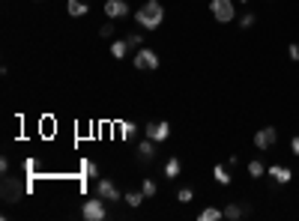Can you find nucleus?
I'll use <instances>...</instances> for the list:
<instances>
[{
    "mask_svg": "<svg viewBox=\"0 0 299 221\" xmlns=\"http://www.w3.org/2000/svg\"><path fill=\"white\" fill-rule=\"evenodd\" d=\"M135 21H138V27H144V30H158L162 21H165V6L158 0H147L141 9L135 12Z\"/></svg>",
    "mask_w": 299,
    "mask_h": 221,
    "instance_id": "f257e3e1",
    "label": "nucleus"
},
{
    "mask_svg": "<svg viewBox=\"0 0 299 221\" xmlns=\"http://www.w3.org/2000/svg\"><path fill=\"white\" fill-rule=\"evenodd\" d=\"M81 215L87 221H102V218H108V209H105V197H93V200H87V204L81 206Z\"/></svg>",
    "mask_w": 299,
    "mask_h": 221,
    "instance_id": "f03ea898",
    "label": "nucleus"
},
{
    "mask_svg": "<svg viewBox=\"0 0 299 221\" xmlns=\"http://www.w3.org/2000/svg\"><path fill=\"white\" fill-rule=\"evenodd\" d=\"M210 12H212V18H215V21H222V24L233 21V15H236L233 0H210Z\"/></svg>",
    "mask_w": 299,
    "mask_h": 221,
    "instance_id": "7ed1b4c3",
    "label": "nucleus"
},
{
    "mask_svg": "<svg viewBox=\"0 0 299 221\" xmlns=\"http://www.w3.org/2000/svg\"><path fill=\"white\" fill-rule=\"evenodd\" d=\"M275 140H278V129H275V126H264V129L254 132V147H257V150H272Z\"/></svg>",
    "mask_w": 299,
    "mask_h": 221,
    "instance_id": "20e7f679",
    "label": "nucleus"
},
{
    "mask_svg": "<svg viewBox=\"0 0 299 221\" xmlns=\"http://www.w3.org/2000/svg\"><path fill=\"white\" fill-rule=\"evenodd\" d=\"M132 63H135V69H158V54L153 48H138Z\"/></svg>",
    "mask_w": 299,
    "mask_h": 221,
    "instance_id": "39448f33",
    "label": "nucleus"
},
{
    "mask_svg": "<svg viewBox=\"0 0 299 221\" xmlns=\"http://www.w3.org/2000/svg\"><path fill=\"white\" fill-rule=\"evenodd\" d=\"M144 135L150 137V140H156V144H162V140H168V135H171V123H147L144 126Z\"/></svg>",
    "mask_w": 299,
    "mask_h": 221,
    "instance_id": "423d86ee",
    "label": "nucleus"
},
{
    "mask_svg": "<svg viewBox=\"0 0 299 221\" xmlns=\"http://www.w3.org/2000/svg\"><path fill=\"white\" fill-rule=\"evenodd\" d=\"M96 194H99V197H105V200H114V204H117V200H123L120 188L114 186L111 179H99V183H96Z\"/></svg>",
    "mask_w": 299,
    "mask_h": 221,
    "instance_id": "0eeeda50",
    "label": "nucleus"
},
{
    "mask_svg": "<svg viewBox=\"0 0 299 221\" xmlns=\"http://www.w3.org/2000/svg\"><path fill=\"white\" fill-rule=\"evenodd\" d=\"M266 173H269L275 183H282V186H287V183L293 179V170L287 168V165H272V168H266Z\"/></svg>",
    "mask_w": 299,
    "mask_h": 221,
    "instance_id": "6e6552de",
    "label": "nucleus"
},
{
    "mask_svg": "<svg viewBox=\"0 0 299 221\" xmlns=\"http://www.w3.org/2000/svg\"><path fill=\"white\" fill-rule=\"evenodd\" d=\"M105 15L108 18H126L129 15V3H126V0H108L105 3Z\"/></svg>",
    "mask_w": 299,
    "mask_h": 221,
    "instance_id": "1a4fd4ad",
    "label": "nucleus"
},
{
    "mask_svg": "<svg viewBox=\"0 0 299 221\" xmlns=\"http://www.w3.org/2000/svg\"><path fill=\"white\" fill-rule=\"evenodd\" d=\"M129 48H132L129 39H111V57L114 60H123L126 54H129Z\"/></svg>",
    "mask_w": 299,
    "mask_h": 221,
    "instance_id": "9d476101",
    "label": "nucleus"
},
{
    "mask_svg": "<svg viewBox=\"0 0 299 221\" xmlns=\"http://www.w3.org/2000/svg\"><path fill=\"white\" fill-rule=\"evenodd\" d=\"M183 173V162L176 158V155H171L168 162H165V179H176Z\"/></svg>",
    "mask_w": 299,
    "mask_h": 221,
    "instance_id": "9b49d317",
    "label": "nucleus"
},
{
    "mask_svg": "<svg viewBox=\"0 0 299 221\" xmlns=\"http://www.w3.org/2000/svg\"><path fill=\"white\" fill-rule=\"evenodd\" d=\"M66 12H69L72 18H81L90 12V6L84 3V0H66Z\"/></svg>",
    "mask_w": 299,
    "mask_h": 221,
    "instance_id": "f8f14e48",
    "label": "nucleus"
},
{
    "mask_svg": "<svg viewBox=\"0 0 299 221\" xmlns=\"http://www.w3.org/2000/svg\"><path fill=\"white\" fill-rule=\"evenodd\" d=\"M153 155H156V140H150V137L141 140V144H138V158H141V162H150Z\"/></svg>",
    "mask_w": 299,
    "mask_h": 221,
    "instance_id": "ddd939ff",
    "label": "nucleus"
},
{
    "mask_svg": "<svg viewBox=\"0 0 299 221\" xmlns=\"http://www.w3.org/2000/svg\"><path fill=\"white\" fill-rule=\"evenodd\" d=\"M212 176H215V183H218V186H230V179H233V176H230V170L225 168V165H215V168H212Z\"/></svg>",
    "mask_w": 299,
    "mask_h": 221,
    "instance_id": "4468645a",
    "label": "nucleus"
},
{
    "mask_svg": "<svg viewBox=\"0 0 299 221\" xmlns=\"http://www.w3.org/2000/svg\"><path fill=\"white\" fill-rule=\"evenodd\" d=\"M197 218H201V221H222V218H225V209H215V206H207V209H204V212H201Z\"/></svg>",
    "mask_w": 299,
    "mask_h": 221,
    "instance_id": "2eb2a0df",
    "label": "nucleus"
},
{
    "mask_svg": "<svg viewBox=\"0 0 299 221\" xmlns=\"http://www.w3.org/2000/svg\"><path fill=\"white\" fill-rule=\"evenodd\" d=\"M243 215H246V209H243V206H236V204H228V206H225V218L236 221V218H243Z\"/></svg>",
    "mask_w": 299,
    "mask_h": 221,
    "instance_id": "dca6fc26",
    "label": "nucleus"
},
{
    "mask_svg": "<svg viewBox=\"0 0 299 221\" xmlns=\"http://www.w3.org/2000/svg\"><path fill=\"white\" fill-rule=\"evenodd\" d=\"M144 197H147L144 191H126V194H123V200H126L129 206H141V204H144Z\"/></svg>",
    "mask_w": 299,
    "mask_h": 221,
    "instance_id": "f3484780",
    "label": "nucleus"
},
{
    "mask_svg": "<svg viewBox=\"0 0 299 221\" xmlns=\"http://www.w3.org/2000/svg\"><path fill=\"white\" fill-rule=\"evenodd\" d=\"M248 173H251L254 179H261V176L266 173V168L261 165V162H257V158H254V162H248Z\"/></svg>",
    "mask_w": 299,
    "mask_h": 221,
    "instance_id": "a211bd4d",
    "label": "nucleus"
},
{
    "mask_svg": "<svg viewBox=\"0 0 299 221\" xmlns=\"http://www.w3.org/2000/svg\"><path fill=\"white\" fill-rule=\"evenodd\" d=\"M192 197H194V191L192 188H180V191H176V200H180V204H192Z\"/></svg>",
    "mask_w": 299,
    "mask_h": 221,
    "instance_id": "6ab92c4d",
    "label": "nucleus"
},
{
    "mask_svg": "<svg viewBox=\"0 0 299 221\" xmlns=\"http://www.w3.org/2000/svg\"><path fill=\"white\" fill-rule=\"evenodd\" d=\"M114 33H117V27H114L111 21H108V24H102V30H99V36H102V39H114Z\"/></svg>",
    "mask_w": 299,
    "mask_h": 221,
    "instance_id": "aec40b11",
    "label": "nucleus"
},
{
    "mask_svg": "<svg viewBox=\"0 0 299 221\" xmlns=\"http://www.w3.org/2000/svg\"><path fill=\"white\" fill-rule=\"evenodd\" d=\"M254 21H257V15H254V12H246V15L240 18V27H246L248 30V27H254Z\"/></svg>",
    "mask_w": 299,
    "mask_h": 221,
    "instance_id": "412c9836",
    "label": "nucleus"
},
{
    "mask_svg": "<svg viewBox=\"0 0 299 221\" xmlns=\"http://www.w3.org/2000/svg\"><path fill=\"white\" fill-rule=\"evenodd\" d=\"M141 191H144V194H147V197H153V194H156L158 188H156V183H153V179H144V186H141Z\"/></svg>",
    "mask_w": 299,
    "mask_h": 221,
    "instance_id": "4be33fe9",
    "label": "nucleus"
},
{
    "mask_svg": "<svg viewBox=\"0 0 299 221\" xmlns=\"http://www.w3.org/2000/svg\"><path fill=\"white\" fill-rule=\"evenodd\" d=\"M84 173H87L90 179H93V176H99V168H96L93 162H87V165H84Z\"/></svg>",
    "mask_w": 299,
    "mask_h": 221,
    "instance_id": "5701e85b",
    "label": "nucleus"
},
{
    "mask_svg": "<svg viewBox=\"0 0 299 221\" xmlns=\"http://www.w3.org/2000/svg\"><path fill=\"white\" fill-rule=\"evenodd\" d=\"M287 57H290V60H293V63H299V45H296V42H293V45H290V48H287Z\"/></svg>",
    "mask_w": 299,
    "mask_h": 221,
    "instance_id": "b1692460",
    "label": "nucleus"
},
{
    "mask_svg": "<svg viewBox=\"0 0 299 221\" xmlns=\"http://www.w3.org/2000/svg\"><path fill=\"white\" fill-rule=\"evenodd\" d=\"M141 42H144L141 33H132V36H129V45H132V48H141Z\"/></svg>",
    "mask_w": 299,
    "mask_h": 221,
    "instance_id": "393cba45",
    "label": "nucleus"
},
{
    "mask_svg": "<svg viewBox=\"0 0 299 221\" xmlns=\"http://www.w3.org/2000/svg\"><path fill=\"white\" fill-rule=\"evenodd\" d=\"M123 135H126V137L135 135V126H132V123H123Z\"/></svg>",
    "mask_w": 299,
    "mask_h": 221,
    "instance_id": "a878e982",
    "label": "nucleus"
},
{
    "mask_svg": "<svg viewBox=\"0 0 299 221\" xmlns=\"http://www.w3.org/2000/svg\"><path fill=\"white\" fill-rule=\"evenodd\" d=\"M290 150H293V155H296V158H299V135L293 137V140H290Z\"/></svg>",
    "mask_w": 299,
    "mask_h": 221,
    "instance_id": "bb28decb",
    "label": "nucleus"
},
{
    "mask_svg": "<svg viewBox=\"0 0 299 221\" xmlns=\"http://www.w3.org/2000/svg\"><path fill=\"white\" fill-rule=\"evenodd\" d=\"M240 3H248V0H240Z\"/></svg>",
    "mask_w": 299,
    "mask_h": 221,
    "instance_id": "cd10ccee",
    "label": "nucleus"
}]
</instances>
